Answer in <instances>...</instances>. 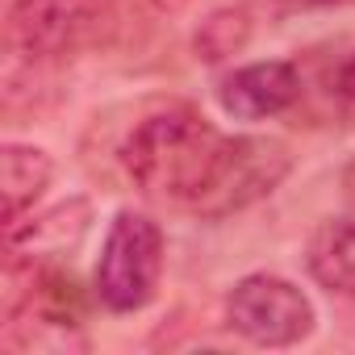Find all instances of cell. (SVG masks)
<instances>
[{"mask_svg": "<svg viewBox=\"0 0 355 355\" xmlns=\"http://www.w3.org/2000/svg\"><path fill=\"white\" fill-rule=\"evenodd\" d=\"M226 146L230 134L205 121V113L189 101H142L105 142V163L113 180L130 184L134 193L197 214L214 189Z\"/></svg>", "mask_w": 355, "mask_h": 355, "instance_id": "1", "label": "cell"}, {"mask_svg": "<svg viewBox=\"0 0 355 355\" xmlns=\"http://www.w3.org/2000/svg\"><path fill=\"white\" fill-rule=\"evenodd\" d=\"M130 30L121 0H9L5 51L13 67H59L80 55L113 51Z\"/></svg>", "mask_w": 355, "mask_h": 355, "instance_id": "2", "label": "cell"}, {"mask_svg": "<svg viewBox=\"0 0 355 355\" xmlns=\"http://www.w3.org/2000/svg\"><path fill=\"white\" fill-rule=\"evenodd\" d=\"M163 230L150 214L121 209L109 222L92 272V297L109 313H138L155 301L163 280Z\"/></svg>", "mask_w": 355, "mask_h": 355, "instance_id": "3", "label": "cell"}, {"mask_svg": "<svg viewBox=\"0 0 355 355\" xmlns=\"http://www.w3.org/2000/svg\"><path fill=\"white\" fill-rule=\"evenodd\" d=\"M226 326L251 347H297L313 334V301L276 272H251L226 293Z\"/></svg>", "mask_w": 355, "mask_h": 355, "instance_id": "4", "label": "cell"}, {"mask_svg": "<svg viewBox=\"0 0 355 355\" xmlns=\"http://www.w3.org/2000/svg\"><path fill=\"white\" fill-rule=\"evenodd\" d=\"M293 171V150L280 138H263V134H230V146L222 155V167L214 175V189L205 193L197 218L218 222L230 214L251 209L255 201L272 197L284 175Z\"/></svg>", "mask_w": 355, "mask_h": 355, "instance_id": "5", "label": "cell"}, {"mask_svg": "<svg viewBox=\"0 0 355 355\" xmlns=\"http://www.w3.org/2000/svg\"><path fill=\"white\" fill-rule=\"evenodd\" d=\"M305 80L297 59H259L243 63L218 80V105L234 121H268L284 117L301 105Z\"/></svg>", "mask_w": 355, "mask_h": 355, "instance_id": "6", "label": "cell"}, {"mask_svg": "<svg viewBox=\"0 0 355 355\" xmlns=\"http://www.w3.org/2000/svg\"><path fill=\"white\" fill-rule=\"evenodd\" d=\"M92 205L84 197H67L42 214H26L21 222L5 226V251L13 259H63L88 234Z\"/></svg>", "mask_w": 355, "mask_h": 355, "instance_id": "7", "label": "cell"}, {"mask_svg": "<svg viewBox=\"0 0 355 355\" xmlns=\"http://www.w3.org/2000/svg\"><path fill=\"white\" fill-rule=\"evenodd\" d=\"M313 59H297L301 63V105H309L322 121H343L355 125V42H338L326 55L309 51ZM297 105V109H301Z\"/></svg>", "mask_w": 355, "mask_h": 355, "instance_id": "8", "label": "cell"}, {"mask_svg": "<svg viewBox=\"0 0 355 355\" xmlns=\"http://www.w3.org/2000/svg\"><path fill=\"white\" fill-rule=\"evenodd\" d=\"M55 180V159L42 146L30 142H5L0 146V193H5V226L34 214L38 197Z\"/></svg>", "mask_w": 355, "mask_h": 355, "instance_id": "9", "label": "cell"}, {"mask_svg": "<svg viewBox=\"0 0 355 355\" xmlns=\"http://www.w3.org/2000/svg\"><path fill=\"white\" fill-rule=\"evenodd\" d=\"M305 268H309V276L326 293L355 297V218H330V222H322L309 234Z\"/></svg>", "mask_w": 355, "mask_h": 355, "instance_id": "10", "label": "cell"}, {"mask_svg": "<svg viewBox=\"0 0 355 355\" xmlns=\"http://www.w3.org/2000/svg\"><path fill=\"white\" fill-rule=\"evenodd\" d=\"M247 42H251V13L226 5V9H214V13L201 21V30H197V38H193V51H197V59H205V63H226V59L239 55Z\"/></svg>", "mask_w": 355, "mask_h": 355, "instance_id": "11", "label": "cell"}, {"mask_svg": "<svg viewBox=\"0 0 355 355\" xmlns=\"http://www.w3.org/2000/svg\"><path fill=\"white\" fill-rule=\"evenodd\" d=\"M263 5L276 13H305V9H334L343 0H263Z\"/></svg>", "mask_w": 355, "mask_h": 355, "instance_id": "12", "label": "cell"}, {"mask_svg": "<svg viewBox=\"0 0 355 355\" xmlns=\"http://www.w3.org/2000/svg\"><path fill=\"white\" fill-rule=\"evenodd\" d=\"M343 184H347V201L355 205V163L347 167V175H343Z\"/></svg>", "mask_w": 355, "mask_h": 355, "instance_id": "13", "label": "cell"}]
</instances>
